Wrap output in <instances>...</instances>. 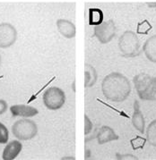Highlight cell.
I'll return each instance as SVG.
<instances>
[{"label":"cell","mask_w":156,"mask_h":160,"mask_svg":"<svg viewBox=\"0 0 156 160\" xmlns=\"http://www.w3.org/2000/svg\"><path fill=\"white\" fill-rule=\"evenodd\" d=\"M146 141L150 145L156 147V119L150 122L146 129Z\"/></svg>","instance_id":"15"},{"label":"cell","mask_w":156,"mask_h":160,"mask_svg":"<svg viewBox=\"0 0 156 160\" xmlns=\"http://www.w3.org/2000/svg\"><path fill=\"white\" fill-rule=\"evenodd\" d=\"M116 35V25L112 20L102 22L94 28V36L101 44L111 42Z\"/></svg>","instance_id":"6"},{"label":"cell","mask_w":156,"mask_h":160,"mask_svg":"<svg viewBox=\"0 0 156 160\" xmlns=\"http://www.w3.org/2000/svg\"><path fill=\"white\" fill-rule=\"evenodd\" d=\"M9 139V132L7 126L0 122V144H7Z\"/></svg>","instance_id":"16"},{"label":"cell","mask_w":156,"mask_h":160,"mask_svg":"<svg viewBox=\"0 0 156 160\" xmlns=\"http://www.w3.org/2000/svg\"><path fill=\"white\" fill-rule=\"evenodd\" d=\"M118 135L114 132V130L107 125H103L99 129H96L95 139H97L100 145H103L108 142L118 140Z\"/></svg>","instance_id":"8"},{"label":"cell","mask_w":156,"mask_h":160,"mask_svg":"<svg viewBox=\"0 0 156 160\" xmlns=\"http://www.w3.org/2000/svg\"><path fill=\"white\" fill-rule=\"evenodd\" d=\"M140 24L143 26V27H142L143 30H141V31L139 32V33H144V32H143V30H145V33H147V32L151 30V25L148 23L147 21H143V22H141Z\"/></svg>","instance_id":"21"},{"label":"cell","mask_w":156,"mask_h":160,"mask_svg":"<svg viewBox=\"0 0 156 160\" xmlns=\"http://www.w3.org/2000/svg\"><path fill=\"white\" fill-rule=\"evenodd\" d=\"M17 38L16 29L8 22L0 23V48H7L14 44Z\"/></svg>","instance_id":"7"},{"label":"cell","mask_w":156,"mask_h":160,"mask_svg":"<svg viewBox=\"0 0 156 160\" xmlns=\"http://www.w3.org/2000/svg\"><path fill=\"white\" fill-rule=\"evenodd\" d=\"M10 111L13 116H22V117H33L39 114V110L34 107L28 105H13L10 108Z\"/></svg>","instance_id":"10"},{"label":"cell","mask_w":156,"mask_h":160,"mask_svg":"<svg viewBox=\"0 0 156 160\" xmlns=\"http://www.w3.org/2000/svg\"><path fill=\"white\" fill-rule=\"evenodd\" d=\"M0 66H1V55H0Z\"/></svg>","instance_id":"23"},{"label":"cell","mask_w":156,"mask_h":160,"mask_svg":"<svg viewBox=\"0 0 156 160\" xmlns=\"http://www.w3.org/2000/svg\"><path fill=\"white\" fill-rule=\"evenodd\" d=\"M140 40L136 32L127 31L118 39V48L124 58H136L140 54Z\"/></svg>","instance_id":"3"},{"label":"cell","mask_w":156,"mask_h":160,"mask_svg":"<svg viewBox=\"0 0 156 160\" xmlns=\"http://www.w3.org/2000/svg\"><path fill=\"white\" fill-rule=\"evenodd\" d=\"M57 27L62 36L66 38H73L75 36V26L65 19H59L57 21Z\"/></svg>","instance_id":"12"},{"label":"cell","mask_w":156,"mask_h":160,"mask_svg":"<svg viewBox=\"0 0 156 160\" xmlns=\"http://www.w3.org/2000/svg\"><path fill=\"white\" fill-rule=\"evenodd\" d=\"M146 141V139L142 138L140 136H137L135 139L131 140V145L134 149H138V148H143L144 147V143Z\"/></svg>","instance_id":"17"},{"label":"cell","mask_w":156,"mask_h":160,"mask_svg":"<svg viewBox=\"0 0 156 160\" xmlns=\"http://www.w3.org/2000/svg\"><path fill=\"white\" fill-rule=\"evenodd\" d=\"M103 96L112 102H123L131 92L130 82L120 72H113L104 77L101 82Z\"/></svg>","instance_id":"1"},{"label":"cell","mask_w":156,"mask_h":160,"mask_svg":"<svg viewBox=\"0 0 156 160\" xmlns=\"http://www.w3.org/2000/svg\"><path fill=\"white\" fill-rule=\"evenodd\" d=\"M23 149V144L19 141H12L7 143L2 154L4 160L15 159Z\"/></svg>","instance_id":"9"},{"label":"cell","mask_w":156,"mask_h":160,"mask_svg":"<svg viewBox=\"0 0 156 160\" xmlns=\"http://www.w3.org/2000/svg\"><path fill=\"white\" fill-rule=\"evenodd\" d=\"M133 82L140 99L156 101V77L141 72L133 78Z\"/></svg>","instance_id":"2"},{"label":"cell","mask_w":156,"mask_h":160,"mask_svg":"<svg viewBox=\"0 0 156 160\" xmlns=\"http://www.w3.org/2000/svg\"><path fill=\"white\" fill-rule=\"evenodd\" d=\"M7 103L4 99H0V115L5 114L7 110Z\"/></svg>","instance_id":"20"},{"label":"cell","mask_w":156,"mask_h":160,"mask_svg":"<svg viewBox=\"0 0 156 160\" xmlns=\"http://www.w3.org/2000/svg\"><path fill=\"white\" fill-rule=\"evenodd\" d=\"M143 51L150 62L156 63V35H153L145 40Z\"/></svg>","instance_id":"13"},{"label":"cell","mask_w":156,"mask_h":160,"mask_svg":"<svg viewBox=\"0 0 156 160\" xmlns=\"http://www.w3.org/2000/svg\"><path fill=\"white\" fill-rule=\"evenodd\" d=\"M12 132L18 140L29 141L37 135L38 126L33 120L21 119L12 125Z\"/></svg>","instance_id":"4"},{"label":"cell","mask_w":156,"mask_h":160,"mask_svg":"<svg viewBox=\"0 0 156 160\" xmlns=\"http://www.w3.org/2000/svg\"><path fill=\"white\" fill-rule=\"evenodd\" d=\"M132 124L139 132L143 133L145 130V121L143 117V112L140 109V105L137 100L134 102V112L132 115Z\"/></svg>","instance_id":"11"},{"label":"cell","mask_w":156,"mask_h":160,"mask_svg":"<svg viewBox=\"0 0 156 160\" xmlns=\"http://www.w3.org/2000/svg\"><path fill=\"white\" fill-rule=\"evenodd\" d=\"M117 159H121V160H138V158L134 156V155H131V154H122V155H119L117 154Z\"/></svg>","instance_id":"19"},{"label":"cell","mask_w":156,"mask_h":160,"mask_svg":"<svg viewBox=\"0 0 156 160\" xmlns=\"http://www.w3.org/2000/svg\"><path fill=\"white\" fill-rule=\"evenodd\" d=\"M43 104L49 110L60 109L65 102V94L64 90L58 87H49L43 93Z\"/></svg>","instance_id":"5"},{"label":"cell","mask_w":156,"mask_h":160,"mask_svg":"<svg viewBox=\"0 0 156 160\" xmlns=\"http://www.w3.org/2000/svg\"><path fill=\"white\" fill-rule=\"evenodd\" d=\"M92 127H93V125H92V122H91V120H90V118L87 116V115H85V134L87 136V135H89L91 132V131H92Z\"/></svg>","instance_id":"18"},{"label":"cell","mask_w":156,"mask_h":160,"mask_svg":"<svg viewBox=\"0 0 156 160\" xmlns=\"http://www.w3.org/2000/svg\"><path fill=\"white\" fill-rule=\"evenodd\" d=\"M62 159H75V158L74 157H71V158L70 157H67V158H63Z\"/></svg>","instance_id":"22"},{"label":"cell","mask_w":156,"mask_h":160,"mask_svg":"<svg viewBox=\"0 0 156 160\" xmlns=\"http://www.w3.org/2000/svg\"><path fill=\"white\" fill-rule=\"evenodd\" d=\"M85 88H91L97 82L98 73L95 70V68L93 66H91V64H85Z\"/></svg>","instance_id":"14"}]
</instances>
